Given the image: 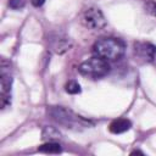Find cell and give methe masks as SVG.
I'll list each match as a JSON object with an SVG mask.
<instances>
[{"mask_svg":"<svg viewBox=\"0 0 156 156\" xmlns=\"http://www.w3.org/2000/svg\"><path fill=\"white\" fill-rule=\"evenodd\" d=\"M126 51V44L118 38H101L93 45V52L106 61L119 60Z\"/></svg>","mask_w":156,"mask_h":156,"instance_id":"cell-1","label":"cell"},{"mask_svg":"<svg viewBox=\"0 0 156 156\" xmlns=\"http://www.w3.org/2000/svg\"><path fill=\"white\" fill-rule=\"evenodd\" d=\"M110 68L111 67H110L108 61L99 56H94V57H90L83 61L78 67V72L82 76L88 77L90 79H99V78L105 77L110 72Z\"/></svg>","mask_w":156,"mask_h":156,"instance_id":"cell-2","label":"cell"},{"mask_svg":"<svg viewBox=\"0 0 156 156\" xmlns=\"http://www.w3.org/2000/svg\"><path fill=\"white\" fill-rule=\"evenodd\" d=\"M49 113L50 116L56 121L58 122L60 124H63L66 126L67 128H73V127H85L88 126V121L83 119L80 116H77L74 115L71 110H67V108H63L61 106H54L49 110Z\"/></svg>","mask_w":156,"mask_h":156,"instance_id":"cell-3","label":"cell"},{"mask_svg":"<svg viewBox=\"0 0 156 156\" xmlns=\"http://www.w3.org/2000/svg\"><path fill=\"white\" fill-rule=\"evenodd\" d=\"M82 22L84 23L85 27L90 29H98V30L106 24L102 12L96 7H89L88 10H85L82 16Z\"/></svg>","mask_w":156,"mask_h":156,"instance_id":"cell-4","label":"cell"},{"mask_svg":"<svg viewBox=\"0 0 156 156\" xmlns=\"http://www.w3.org/2000/svg\"><path fill=\"white\" fill-rule=\"evenodd\" d=\"M1 107L5 108L11 104V83L12 78L10 73L5 72V68H1Z\"/></svg>","mask_w":156,"mask_h":156,"instance_id":"cell-5","label":"cell"},{"mask_svg":"<svg viewBox=\"0 0 156 156\" xmlns=\"http://www.w3.org/2000/svg\"><path fill=\"white\" fill-rule=\"evenodd\" d=\"M134 49L140 58H144L147 62L156 61V46L151 43H135Z\"/></svg>","mask_w":156,"mask_h":156,"instance_id":"cell-6","label":"cell"},{"mask_svg":"<svg viewBox=\"0 0 156 156\" xmlns=\"http://www.w3.org/2000/svg\"><path fill=\"white\" fill-rule=\"evenodd\" d=\"M132 127V122L127 118H117L115 121H112L108 126V129L111 133L113 134H121L124 133L127 130H129Z\"/></svg>","mask_w":156,"mask_h":156,"instance_id":"cell-7","label":"cell"},{"mask_svg":"<svg viewBox=\"0 0 156 156\" xmlns=\"http://www.w3.org/2000/svg\"><path fill=\"white\" fill-rule=\"evenodd\" d=\"M51 46H52V50L55 52L62 54L71 48V43H69L68 38H54Z\"/></svg>","mask_w":156,"mask_h":156,"instance_id":"cell-8","label":"cell"},{"mask_svg":"<svg viewBox=\"0 0 156 156\" xmlns=\"http://www.w3.org/2000/svg\"><path fill=\"white\" fill-rule=\"evenodd\" d=\"M39 152H44V154H60L62 151V147L58 143L55 141H48L45 144H43L41 146L38 147Z\"/></svg>","mask_w":156,"mask_h":156,"instance_id":"cell-9","label":"cell"},{"mask_svg":"<svg viewBox=\"0 0 156 156\" xmlns=\"http://www.w3.org/2000/svg\"><path fill=\"white\" fill-rule=\"evenodd\" d=\"M65 89H66V91H67L68 94H79V93L82 91L79 83L76 82V80H69V82L66 84Z\"/></svg>","mask_w":156,"mask_h":156,"instance_id":"cell-10","label":"cell"},{"mask_svg":"<svg viewBox=\"0 0 156 156\" xmlns=\"http://www.w3.org/2000/svg\"><path fill=\"white\" fill-rule=\"evenodd\" d=\"M43 138L44 139H49V138H60V133L52 128V127H46L43 132Z\"/></svg>","mask_w":156,"mask_h":156,"instance_id":"cell-11","label":"cell"},{"mask_svg":"<svg viewBox=\"0 0 156 156\" xmlns=\"http://www.w3.org/2000/svg\"><path fill=\"white\" fill-rule=\"evenodd\" d=\"M24 5H26V0H9V6L13 10H20L24 7Z\"/></svg>","mask_w":156,"mask_h":156,"instance_id":"cell-12","label":"cell"},{"mask_svg":"<svg viewBox=\"0 0 156 156\" xmlns=\"http://www.w3.org/2000/svg\"><path fill=\"white\" fill-rule=\"evenodd\" d=\"M146 10H147V12H150L151 15H156V4L152 2V1L147 2V4H146Z\"/></svg>","mask_w":156,"mask_h":156,"instance_id":"cell-13","label":"cell"},{"mask_svg":"<svg viewBox=\"0 0 156 156\" xmlns=\"http://www.w3.org/2000/svg\"><path fill=\"white\" fill-rule=\"evenodd\" d=\"M30 2H32V5H33V6L39 7V6H41V5L45 2V0H30Z\"/></svg>","mask_w":156,"mask_h":156,"instance_id":"cell-14","label":"cell"},{"mask_svg":"<svg viewBox=\"0 0 156 156\" xmlns=\"http://www.w3.org/2000/svg\"><path fill=\"white\" fill-rule=\"evenodd\" d=\"M134 154H143V152H141V151H138V150H135V151H133L130 155H134ZM143 155H144V154H143Z\"/></svg>","mask_w":156,"mask_h":156,"instance_id":"cell-15","label":"cell"}]
</instances>
